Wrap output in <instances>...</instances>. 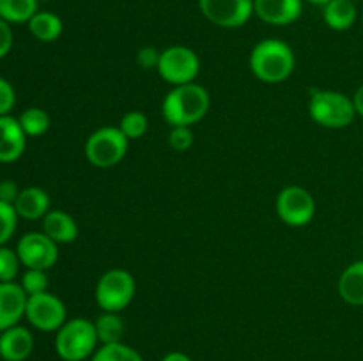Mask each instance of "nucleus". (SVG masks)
Returning <instances> with one entry per match:
<instances>
[{
    "instance_id": "nucleus-1",
    "label": "nucleus",
    "mask_w": 363,
    "mask_h": 361,
    "mask_svg": "<svg viewBox=\"0 0 363 361\" xmlns=\"http://www.w3.org/2000/svg\"><path fill=\"white\" fill-rule=\"evenodd\" d=\"M211 106L208 88L199 84H186L174 87L163 98L162 115L172 126H194L206 117Z\"/></svg>"
},
{
    "instance_id": "nucleus-2",
    "label": "nucleus",
    "mask_w": 363,
    "mask_h": 361,
    "mask_svg": "<svg viewBox=\"0 0 363 361\" xmlns=\"http://www.w3.org/2000/svg\"><path fill=\"white\" fill-rule=\"evenodd\" d=\"M296 57L282 39H262L250 53V69L264 84H282L293 74Z\"/></svg>"
},
{
    "instance_id": "nucleus-3",
    "label": "nucleus",
    "mask_w": 363,
    "mask_h": 361,
    "mask_svg": "<svg viewBox=\"0 0 363 361\" xmlns=\"http://www.w3.org/2000/svg\"><path fill=\"white\" fill-rule=\"evenodd\" d=\"M98 333L94 321L77 317L69 319L55 335V350L64 361H84L98 349Z\"/></svg>"
},
{
    "instance_id": "nucleus-4",
    "label": "nucleus",
    "mask_w": 363,
    "mask_h": 361,
    "mask_svg": "<svg viewBox=\"0 0 363 361\" xmlns=\"http://www.w3.org/2000/svg\"><path fill=\"white\" fill-rule=\"evenodd\" d=\"M308 113L314 122L330 130L347 127L357 117L353 98L337 91H312Z\"/></svg>"
},
{
    "instance_id": "nucleus-5",
    "label": "nucleus",
    "mask_w": 363,
    "mask_h": 361,
    "mask_svg": "<svg viewBox=\"0 0 363 361\" xmlns=\"http://www.w3.org/2000/svg\"><path fill=\"white\" fill-rule=\"evenodd\" d=\"M128 140L119 127L105 126L91 133L85 142V158L92 166L112 168L119 165L128 152Z\"/></svg>"
},
{
    "instance_id": "nucleus-6",
    "label": "nucleus",
    "mask_w": 363,
    "mask_h": 361,
    "mask_svg": "<svg viewBox=\"0 0 363 361\" xmlns=\"http://www.w3.org/2000/svg\"><path fill=\"white\" fill-rule=\"evenodd\" d=\"M137 282L126 269L113 268L106 271L96 285V303L103 311H123L133 301Z\"/></svg>"
},
{
    "instance_id": "nucleus-7",
    "label": "nucleus",
    "mask_w": 363,
    "mask_h": 361,
    "mask_svg": "<svg viewBox=\"0 0 363 361\" xmlns=\"http://www.w3.org/2000/svg\"><path fill=\"white\" fill-rule=\"evenodd\" d=\"M201 71L199 55L188 46H169L162 52L158 62V73L167 84L186 85L194 84Z\"/></svg>"
},
{
    "instance_id": "nucleus-8",
    "label": "nucleus",
    "mask_w": 363,
    "mask_h": 361,
    "mask_svg": "<svg viewBox=\"0 0 363 361\" xmlns=\"http://www.w3.org/2000/svg\"><path fill=\"white\" fill-rule=\"evenodd\" d=\"M277 216L289 227H305L315 214V200L301 186H287L277 195Z\"/></svg>"
},
{
    "instance_id": "nucleus-9",
    "label": "nucleus",
    "mask_w": 363,
    "mask_h": 361,
    "mask_svg": "<svg viewBox=\"0 0 363 361\" xmlns=\"http://www.w3.org/2000/svg\"><path fill=\"white\" fill-rule=\"evenodd\" d=\"M66 315V304L55 294L46 290V292L28 296L27 308H25V317L30 322V326H34L39 331H59L64 322L67 321Z\"/></svg>"
},
{
    "instance_id": "nucleus-10",
    "label": "nucleus",
    "mask_w": 363,
    "mask_h": 361,
    "mask_svg": "<svg viewBox=\"0 0 363 361\" xmlns=\"http://www.w3.org/2000/svg\"><path fill=\"white\" fill-rule=\"evenodd\" d=\"M16 253L27 269L48 271L59 260V244L45 232H28L18 241Z\"/></svg>"
},
{
    "instance_id": "nucleus-11",
    "label": "nucleus",
    "mask_w": 363,
    "mask_h": 361,
    "mask_svg": "<svg viewBox=\"0 0 363 361\" xmlns=\"http://www.w3.org/2000/svg\"><path fill=\"white\" fill-rule=\"evenodd\" d=\"M201 13L222 28H240L254 14V0H199Z\"/></svg>"
},
{
    "instance_id": "nucleus-12",
    "label": "nucleus",
    "mask_w": 363,
    "mask_h": 361,
    "mask_svg": "<svg viewBox=\"0 0 363 361\" xmlns=\"http://www.w3.org/2000/svg\"><path fill=\"white\" fill-rule=\"evenodd\" d=\"M254 13L264 23L286 27L301 16L303 0H254Z\"/></svg>"
},
{
    "instance_id": "nucleus-13",
    "label": "nucleus",
    "mask_w": 363,
    "mask_h": 361,
    "mask_svg": "<svg viewBox=\"0 0 363 361\" xmlns=\"http://www.w3.org/2000/svg\"><path fill=\"white\" fill-rule=\"evenodd\" d=\"M28 296L16 282H0V333L25 317Z\"/></svg>"
},
{
    "instance_id": "nucleus-14",
    "label": "nucleus",
    "mask_w": 363,
    "mask_h": 361,
    "mask_svg": "<svg viewBox=\"0 0 363 361\" xmlns=\"http://www.w3.org/2000/svg\"><path fill=\"white\" fill-rule=\"evenodd\" d=\"M27 134L20 120L11 115L0 117V163H14L23 156Z\"/></svg>"
},
{
    "instance_id": "nucleus-15",
    "label": "nucleus",
    "mask_w": 363,
    "mask_h": 361,
    "mask_svg": "<svg viewBox=\"0 0 363 361\" xmlns=\"http://www.w3.org/2000/svg\"><path fill=\"white\" fill-rule=\"evenodd\" d=\"M34 350V336L25 326H13L0 333V357L4 361H25Z\"/></svg>"
},
{
    "instance_id": "nucleus-16",
    "label": "nucleus",
    "mask_w": 363,
    "mask_h": 361,
    "mask_svg": "<svg viewBox=\"0 0 363 361\" xmlns=\"http://www.w3.org/2000/svg\"><path fill=\"white\" fill-rule=\"evenodd\" d=\"M43 232L57 244H69L77 241L78 225L71 214L60 209H50L43 218Z\"/></svg>"
},
{
    "instance_id": "nucleus-17",
    "label": "nucleus",
    "mask_w": 363,
    "mask_h": 361,
    "mask_svg": "<svg viewBox=\"0 0 363 361\" xmlns=\"http://www.w3.org/2000/svg\"><path fill=\"white\" fill-rule=\"evenodd\" d=\"M18 216L23 219H41L48 214L50 211V197L43 188L28 186L23 188L14 202Z\"/></svg>"
},
{
    "instance_id": "nucleus-18",
    "label": "nucleus",
    "mask_w": 363,
    "mask_h": 361,
    "mask_svg": "<svg viewBox=\"0 0 363 361\" xmlns=\"http://www.w3.org/2000/svg\"><path fill=\"white\" fill-rule=\"evenodd\" d=\"M339 294L347 304L363 306V260H357L347 265L340 275Z\"/></svg>"
},
{
    "instance_id": "nucleus-19",
    "label": "nucleus",
    "mask_w": 363,
    "mask_h": 361,
    "mask_svg": "<svg viewBox=\"0 0 363 361\" xmlns=\"http://www.w3.org/2000/svg\"><path fill=\"white\" fill-rule=\"evenodd\" d=\"M323 18L332 30H350L358 18V9L353 0H330L323 6Z\"/></svg>"
},
{
    "instance_id": "nucleus-20",
    "label": "nucleus",
    "mask_w": 363,
    "mask_h": 361,
    "mask_svg": "<svg viewBox=\"0 0 363 361\" xmlns=\"http://www.w3.org/2000/svg\"><path fill=\"white\" fill-rule=\"evenodd\" d=\"M28 30L38 41L53 42L62 35V20L50 11H38L28 21Z\"/></svg>"
},
{
    "instance_id": "nucleus-21",
    "label": "nucleus",
    "mask_w": 363,
    "mask_h": 361,
    "mask_svg": "<svg viewBox=\"0 0 363 361\" xmlns=\"http://www.w3.org/2000/svg\"><path fill=\"white\" fill-rule=\"evenodd\" d=\"M94 328L101 345L121 343L124 338V331H126L123 317L117 311H101V315H98V319L94 321Z\"/></svg>"
},
{
    "instance_id": "nucleus-22",
    "label": "nucleus",
    "mask_w": 363,
    "mask_h": 361,
    "mask_svg": "<svg viewBox=\"0 0 363 361\" xmlns=\"http://www.w3.org/2000/svg\"><path fill=\"white\" fill-rule=\"evenodd\" d=\"M38 13V0H0V18L7 23H28Z\"/></svg>"
},
{
    "instance_id": "nucleus-23",
    "label": "nucleus",
    "mask_w": 363,
    "mask_h": 361,
    "mask_svg": "<svg viewBox=\"0 0 363 361\" xmlns=\"http://www.w3.org/2000/svg\"><path fill=\"white\" fill-rule=\"evenodd\" d=\"M92 361H144L138 350L126 343H108L96 349Z\"/></svg>"
},
{
    "instance_id": "nucleus-24",
    "label": "nucleus",
    "mask_w": 363,
    "mask_h": 361,
    "mask_svg": "<svg viewBox=\"0 0 363 361\" xmlns=\"http://www.w3.org/2000/svg\"><path fill=\"white\" fill-rule=\"evenodd\" d=\"M20 126L27 137H41L50 127V115L43 108L32 106L20 115Z\"/></svg>"
},
{
    "instance_id": "nucleus-25",
    "label": "nucleus",
    "mask_w": 363,
    "mask_h": 361,
    "mask_svg": "<svg viewBox=\"0 0 363 361\" xmlns=\"http://www.w3.org/2000/svg\"><path fill=\"white\" fill-rule=\"evenodd\" d=\"M147 117H145V113L138 112V110H131V112L124 113L119 122V130L123 131L128 140H138V138H142L147 133Z\"/></svg>"
},
{
    "instance_id": "nucleus-26",
    "label": "nucleus",
    "mask_w": 363,
    "mask_h": 361,
    "mask_svg": "<svg viewBox=\"0 0 363 361\" xmlns=\"http://www.w3.org/2000/svg\"><path fill=\"white\" fill-rule=\"evenodd\" d=\"M18 212L13 204L0 200V246L7 243L16 232L18 225Z\"/></svg>"
},
{
    "instance_id": "nucleus-27",
    "label": "nucleus",
    "mask_w": 363,
    "mask_h": 361,
    "mask_svg": "<svg viewBox=\"0 0 363 361\" xmlns=\"http://www.w3.org/2000/svg\"><path fill=\"white\" fill-rule=\"evenodd\" d=\"M21 260L16 250L0 246V282H14L20 273Z\"/></svg>"
},
{
    "instance_id": "nucleus-28",
    "label": "nucleus",
    "mask_w": 363,
    "mask_h": 361,
    "mask_svg": "<svg viewBox=\"0 0 363 361\" xmlns=\"http://www.w3.org/2000/svg\"><path fill=\"white\" fill-rule=\"evenodd\" d=\"M20 285L27 296L46 292V290H48V275H46V271H43V269H27V271L21 275Z\"/></svg>"
},
{
    "instance_id": "nucleus-29",
    "label": "nucleus",
    "mask_w": 363,
    "mask_h": 361,
    "mask_svg": "<svg viewBox=\"0 0 363 361\" xmlns=\"http://www.w3.org/2000/svg\"><path fill=\"white\" fill-rule=\"evenodd\" d=\"M169 145L177 152H184L194 145V131L190 126H172L169 133Z\"/></svg>"
},
{
    "instance_id": "nucleus-30",
    "label": "nucleus",
    "mask_w": 363,
    "mask_h": 361,
    "mask_svg": "<svg viewBox=\"0 0 363 361\" xmlns=\"http://www.w3.org/2000/svg\"><path fill=\"white\" fill-rule=\"evenodd\" d=\"M160 55L162 52L155 48V46H144L137 52V57H135V62L140 69H158V62H160Z\"/></svg>"
},
{
    "instance_id": "nucleus-31",
    "label": "nucleus",
    "mask_w": 363,
    "mask_h": 361,
    "mask_svg": "<svg viewBox=\"0 0 363 361\" xmlns=\"http://www.w3.org/2000/svg\"><path fill=\"white\" fill-rule=\"evenodd\" d=\"M14 103H16V92L13 85L0 76V117L9 115L11 110L14 108Z\"/></svg>"
},
{
    "instance_id": "nucleus-32",
    "label": "nucleus",
    "mask_w": 363,
    "mask_h": 361,
    "mask_svg": "<svg viewBox=\"0 0 363 361\" xmlns=\"http://www.w3.org/2000/svg\"><path fill=\"white\" fill-rule=\"evenodd\" d=\"M13 41H14V35H13V28H11V23L4 21L0 18V60L4 57H7V53L11 52L13 48Z\"/></svg>"
},
{
    "instance_id": "nucleus-33",
    "label": "nucleus",
    "mask_w": 363,
    "mask_h": 361,
    "mask_svg": "<svg viewBox=\"0 0 363 361\" xmlns=\"http://www.w3.org/2000/svg\"><path fill=\"white\" fill-rule=\"evenodd\" d=\"M20 188L14 180L6 179V180H0V200L7 202V204H13L16 202L18 195H20Z\"/></svg>"
},
{
    "instance_id": "nucleus-34",
    "label": "nucleus",
    "mask_w": 363,
    "mask_h": 361,
    "mask_svg": "<svg viewBox=\"0 0 363 361\" xmlns=\"http://www.w3.org/2000/svg\"><path fill=\"white\" fill-rule=\"evenodd\" d=\"M353 103H354V110H357V115L363 117V85L362 87H358V91L354 92Z\"/></svg>"
},
{
    "instance_id": "nucleus-35",
    "label": "nucleus",
    "mask_w": 363,
    "mask_h": 361,
    "mask_svg": "<svg viewBox=\"0 0 363 361\" xmlns=\"http://www.w3.org/2000/svg\"><path fill=\"white\" fill-rule=\"evenodd\" d=\"M162 361H191V357L188 354L181 353V350H174V353L165 354Z\"/></svg>"
},
{
    "instance_id": "nucleus-36",
    "label": "nucleus",
    "mask_w": 363,
    "mask_h": 361,
    "mask_svg": "<svg viewBox=\"0 0 363 361\" xmlns=\"http://www.w3.org/2000/svg\"><path fill=\"white\" fill-rule=\"evenodd\" d=\"M307 2L314 4V6H326V4H328L330 0H307Z\"/></svg>"
},
{
    "instance_id": "nucleus-37",
    "label": "nucleus",
    "mask_w": 363,
    "mask_h": 361,
    "mask_svg": "<svg viewBox=\"0 0 363 361\" xmlns=\"http://www.w3.org/2000/svg\"><path fill=\"white\" fill-rule=\"evenodd\" d=\"M38 2H50V0H38Z\"/></svg>"
},
{
    "instance_id": "nucleus-38",
    "label": "nucleus",
    "mask_w": 363,
    "mask_h": 361,
    "mask_svg": "<svg viewBox=\"0 0 363 361\" xmlns=\"http://www.w3.org/2000/svg\"><path fill=\"white\" fill-rule=\"evenodd\" d=\"M362 23H363V14H362Z\"/></svg>"
},
{
    "instance_id": "nucleus-39",
    "label": "nucleus",
    "mask_w": 363,
    "mask_h": 361,
    "mask_svg": "<svg viewBox=\"0 0 363 361\" xmlns=\"http://www.w3.org/2000/svg\"><path fill=\"white\" fill-rule=\"evenodd\" d=\"M353 2H358V0H353Z\"/></svg>"
}]
</instances>
